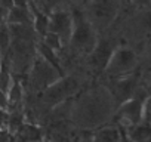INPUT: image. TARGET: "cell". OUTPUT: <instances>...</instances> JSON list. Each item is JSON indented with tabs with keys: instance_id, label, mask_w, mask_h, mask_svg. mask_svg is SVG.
<instances>
[{
	"instance_id": "cell-1",
	"label": "cell",
	"mask_w": 151,
	"mask_h": 142,
	"mask_svg": "<svg viewBox=\"0 0 151 142\" xmlns=\"http://www.w3.org/2000/svg\"><path fill=\"white\" fill-rule=\"evenodd\" d=\"M116 111L114 99L107 86L96 80L71 101L70 123L82 130H95L111 123Z\"/></svg>"
},
{
	"instance_id": "cell-2",
	"label": "cell",
	"mask_w": 151,
	"mask_h": 142,
	"mask_svg": "<svg viewBox=\"0 0 151 142\" xmlns=\"http://www.w3.org/2000/svg\"><path fill=\"white\" fill-rule=\"evenodd\" d=\"M95 80L91 76H88L85 71H74V73L64 74L58 82H55L52 86L43 90L39 95V98L42 104L50 111L53 107L76 98L85 87H88Z\"/></svg>"
},
{
	"instance_id": "cell-3",
	"label": "cell",
	"mask_w": 151,
	"mask_h": 142,
	"mask_svg": "<svg viewBox=\"0 0 151 142\" xmlns=\"http://www.w3.org/2000/svg\"><path fill=\"white\" fill-rule=\"evenodd\" d=\"M95 31L102 36L113 30L124 11V0H89L80 9Z\"/></svg>"
},
{
	"instance_id": "cell-4",
	"label": "cell",
	"mask_w": 151,
	"mask_h": 142,
	"mask_svg": "<svg viewBox=\"0 0 151 142\" xmlns=\"http://www.w3.org/2000/svg\"><path fill=\"white\" fill-rule=\"evenodd\" d=\"M138 71H139V56H138L136 47L132 44L120 43L114 49L104 73L101 74L98 80L99 82L116 80V79L135 74Z\"/></svg>"
},
{
	"instance_id": "cell-5",
	"label": "cell",
	"mask_w": 151,
	"mask_h": 142,
	"mask_svg": "<svg viewBox=\"0 0 151 142\" xmlns=\"http://www.w3.org/2000/svg\"><path fill=\"white\" fill-rule=\"evenodd\" d=\"M40 40H28V39H12L8 52L3 56V62L12 71L15 79H25L33 65V61L37 55L36 46Z\"/></svg>"
},
{
	"instance_id": "cell-6",
	"label": "cell",
	"mask_w": 151,
	"mask_h": 142,
	"mask_svg": "<svg viewBox=\"0 0 151 142\" xmlns=\"http://www.w3.org/2000/svg\"><path fill=\"white\" fill-rule=\"evenodd\" d=\"M119 44H120V39L113 31H108V33L99 36V40H98L95 49L83 61L82 70L96 82L101 77V74L104 73V70H105L114 49Z\"/></svg>"
},
{
	"instance_id": "cell-7",
	"label": "cell",
	"mask_w": 151,
	"mask_h": 142,
	"mask_svg": "<svg viewBox=\"0 0 151 142\" xmlns=\"http://www.w3.org/2000/svg\"><path fill=\"white\" fill-rule=\"evenodd\" d=\"M62 76H64L62 71L58 67L52 65L46 59L36 55L28 74L25 76V79H22V83H24L25 92L40 95L43 90H46L49 86L58 82Z\"/></svg>"
},
{
	"instance_id": "cell-8",
	"label": "cell",
	"mask_w": 151,
	"mask_h": 142,
	"mask_svg": "<svg viewBox=\"0 0 151 142\" xmlns=\"http://www.w3.org/2000/svg\"><path fill=\"white\" fill-rule=\"evenodd\" d=\"M145 98H147V93H145L144 87H141V90L133 98L120 104L116 108L111 123L116 124L122 130H126V129L141 123L142 121V107H144Z\"/></svg>"
},
{
	"instance_id": "cell-9",
	"label": "cell",
	"mask_w": 151,
	"mask_h": 142,
	"mask_svg": "<svg viewBox=\"0 0 151 142\" xmlns=\"http://www.w3.org/2000/svg\"><path fill=\"white\" fill-rule=\"evenodd\" d=\"M107 89L110 90L113 99H114V104H116V108L129 101L130 98H133L142 87V76L141 73L135 74H130V76H126V77H122V79H116V80H108V82H102Z\"/></svg>"
},
{
	"instance_id": "cell-10",
	"label": "cell",
	"mask_w": 151,
	"mask_h": 142,
	"mask_svg": "<svg viewBox=\"0 0 151 142\" xmlns=\"http://www.w3.org/2000/svg\"><path fill=\"white\" fill-rule=\"evenodd\" d=\"M73 31V9H59L49 15V33L56 34L64 47L68 44Z\"/></svg>"
},
{
	"instance_id": "cell-11",
	"label": "cell",
	"mask_w": 151,
	"mask_h": 142,
	"mask_svg": "<svg viewBox=\"0 0 151 142\" xmlns=\"http://www.w3.org/2000/svg\"><path fill=\"white\" fill-rule=\"evenodd\" d=\"M15 142H42L45 141V129L24 121L12 135Z\"/></svg>"
},
{
	"instance_id": "cell-12",
	"label": "cell",
	"mask_w": 151,
	"mask_h": 142,
	"mask_svg": "<svg viewBox=\"0 0 151 142\" xmlns=\"http://www.w3.org/2000/svg\"><path fill=\"white\" fill-rule=\"evenodd\" d=\"M123 141H124L123 130L113 123H108L92 132V142H123Z\"/></svg>"
},
{
	"instance_id": "cell-13",
	"label": "cell",
	"mask_w": 151,
	"mask_h": 142,
	"mask_svg": "<svg viewBox=\"0 0 151 142\" xmlns=\"http://www.w3.org/2000/svg\"><path fill=\"white\" fill-rule=\"evenodd\" d=\"M136 50L139 56V73L142 77H145L151 73V36L144 37Z\"/></svg>"
},
{
	"instance_id": "cell-14",
	"label": "cell",
	"mask_w": 151,
	"mask_h": 142,
	"mask_svg": "<svg viewBox=\"0 0 151 142\" xmlns=\"http://www.w3.org/2000/svg\"><path fill=\"white\" fill-rule=\"evenodd\" d=\"M123 136L127 142H148V139L151 138V124L141 121L123 130Z\"/></svg>"
},
{
	"instance_id": "cell-15",
	"label": "cell",
	"mask_w": 151,
	"mask_h": 142,
	"mask_svg": "<svg viewBox=\"0 0 151 142\" xmlns=\"http://www.w3.org/2000/svg\"><path fill=\"white\" fill-rule=\"evenodd\" d=\"M34 14L33 11H24L18 8H12L8 14L6 25H33Z\"/></svg>"
},
{
	"instance_id": "cell-16",
	"label": "cell",
	"mask_w": 151,
	"mask_h": 142,
	"mask_svg": "<svg viewBox=\"0 0 151 142\" xmlns=\"http://www.w3.org/2000/svg\"><path fill=\"white\" fill-rule=\"evenodd\" d=\"M33 28H34L37 37L42 40V39L46 36V33L49 31V15H45V14H34Z\"/></svg>"
},
{
	"instance_id": "cell-17",
	"label": "cell",
	"mask_w": 151,
	"mask_h": 142,
	"mask_svg": "<svg viewBox=\"0 0 151 142\" xmlns=\"http://www.w3.org/2000/svg\"><path fill=\"white\" fill-rule=\"evenodd\" d=\"M46 47H49L52 52H55L56 55H59L61 52H62V49H64V43L61 42V39L56 36V34H53V33H46V36L40 40Z\"/></svg>"
},
{
	"instance_id": "cell-18",
	"label": "cell",
	"mask_w": 151,
	"mask_h": 142,
	"mask_svg": "<svg viewBox=\"0 0 151 142\" xmlns=\"http://www.w3.org/2000/svg\"><path fill=\"white\" fill-rule=\"evenodd\" d=\"M14 80H15V76L12 74V71L8 68V65L2 61V71H0V90H3V92L8 93V90L11 89Z\"/></svg>"
},
{
	"instance_id": "cell-19",
	"label": "cell",
	"mask_w": 151,
	"mask_h": 142,
	"mask_svg": "<svg viewBox=\"0 0 151 142\" xmlns=\"http://www.w3.org/2000/svg\"><path fill=\"white\" fill-rule=\"evenodd\" d=\"M11 42H12V39H11L9 27L8 25H2V27H0V50H2L3 56L8 52V49L11 46Z\"/></svg>"
},
{
	"instance_id": "cell-20",
	"label": "cell",
	"mask_w": 151,
	"mask_h": 142,
	"mask_svg": "<svg viewBox=\"0 0 151 142\" xmlns=\"http://www.w3.org/2000/svg\"><path fill=\"white\" fill-rule=\"evenodd\" d=\"M127 3L133 11L151 9V0H127Z\"/></svg>"
},
{
	"instance_id": "cell-21",
	"label": "cell",
	"mask_w": 151,
	"mask_h": 142,
	"mask_svg": "<svg viewBox=\"0 0 151 142\" xmlns=\"http://www.w3.org/2000/svg\"><path fill=\"white\" fill-rule=\"evenodd\" d=\"M142 121L151 124V95H148L144 99V107H142Z\"/></svg>"
},
{
	"instance_id": "cell-22",
	"label": "cell",
	"mask_w": 151,
	"mask_h": 142,
	"mask_svg": "<svg viewBox=\"0 0 151 142\" xmlns=\"http://www.w3.org/2000/svg\"><path fill=\"white\" fill-rule=\"evenodd\" d=\"M64 2H65V5L70 8V9H83L88 3H89V0H64Z\"/></svg>"
},
{
	"instance_id": "cell-23",
	"label": "cell",
	"mask_w": 151,
	"mask_h": 142,
	"mask_svg": "<svg viewBox=\"0 0 151 142\" xmlns=\"http://www.w3.org/2000/svg\"><path fill=\"white\" fill-rule=\"evenodd\" d=\"M14 8L24 9V11H31L30 0H14Z\"/></svg>"
},
{
	"instance_id": "cell-24",
	"label": "cell",
	"mask_w": 151,
	"mask_h": 142,
	"mask_svg": "<svg viewBox=\"0 0 151 142\" xmlns=\"http://www.w3.org/2000/svg\"><path fill=\"white\" fill-rule=\"evenodd\" d=\"M142 87H144V90H145L147 96H148V95H151V73H150L148 76L142 77Z\"/></svg>"
},
{
	"instance_id": "cell-25",
	"label": "cell",
	"mask_w": 151,
	"mask_h": 142,
	"mask_svg": "<svg viewBox=\"0 0 151 142\" xmlns=\"http://www.w3.org/2000/svg\"><path fill=\"white\" fill-rule=\"evenodd\" d=\"M0 110L8 111V93L0 90Z\"/></svg>"
},
{
	"instance_id": "cell-26",
	"label": "cell",
	"mask_w": 151,
	"mask_h": 142,
	"mask_svg": "<svg viewBox=\"0 0 151 142\" xmlns=\"http://www.w3.org/2000/svg\"><path fill=\"white\" fill-rule=\"evenodd\" d=\"M0 8L9 12L14 8V0H0Z\"/></svg>"
},
{
	"instance_id": "cell-27",
	"label": "cell",
	"mask_w": 151,
	"mask_h": 142,
	"mask_svg": "<svg viewBox=\"0 0 151 142\" xmlns=\"http://www.w3.org/2000/svg\"><path fill=\"white\" fill-rule=\"evenodd\" d=\"M8 11H5V9H2L0 8V27L2 25H6V22H8Z\"/></svg>"
},
{
	"instance_id": "cell-28",
	"label": "cell",
	"mask_w": 151,
	"mask_h": 142,
	"mask_svg": "<svg viewBox=\"0 0 151 142\" xmlns=\"http://www.w3.org/2000/svg\"><path fill=\"white\" fill-rule=\"evenodd\" d=\"M0 71H2V61H0Z\"/></svg>"
},
{
	"instance_id": "cell-29",
	"label": "cell",
	"mask_w": 151,
	"mask_h": 142,
	"mask_svg": "<svg viewBox=\"0 0 151 142\" xmlns=\"http://www.w3.org/2000/svg\"><path fill=\"white\" fill-rule=\"evenodd\" d=\"M148 142H151V138H150V139H148Z\"/></svg>"
}]
</instances>
